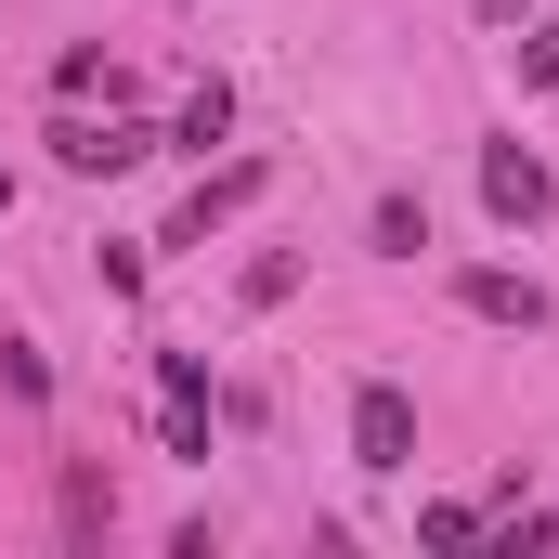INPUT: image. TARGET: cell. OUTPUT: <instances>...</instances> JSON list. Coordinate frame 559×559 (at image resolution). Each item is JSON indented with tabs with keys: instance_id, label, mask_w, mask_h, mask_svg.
<instances>
[{
	"instance_id": "6",
	"label": "cell",
	"mask_w": 559,
	"mask_h": 559,
	"mask_svg": "<svg viewBox=\"0 0 559 559\" xmlns=\"http://www.w3.org/2000/svg\"><path fill=\"white\" fill-rule=\"evenodd\" d=\"M52 521H66V547H105V534H118V481H105L92 455H66V481H52Z\"/></svg>"
},
{
	"instance_id": "10",
	"label": "cell",
	"mask_w": 559,
	"mask_h": 559,
	"mask_svg": "<svg viewBox=\"0 0 559 559\" xmlns=\"http://www.w3.org/2000/svg\"><path fill=\"white\" fill-rule=\"evenodd\" d=\"M235 299H248V312H274V299H299V248H261V261L235 274Z\"/></svg>"
},
{
	"instance_id": "13",
	"label": "cell",
	"mask_w": 559,
	"mask_h": 559,
	"mask_svg": "<svg viewBox=\"0 0 559 559\" xmlns=\"http://www.w3.org/2000/svg\"><path fill=\"white\" fill-rule=\"evenodd\" d=\"M0 222H13V169H0Z\"/></svg>"
},
{
	"instance_id": "12",
	"label": "cell",
	"mask_w": 559,
	"mask_h": 559,
	"mask_svg": "<svg viewBox=\"0 0 559 559\" xmlns=\"http://www.w3.org/2000/svg\"><path fill=\"white\" fill-rule=\"evenodd\" d=\"M521 92H559V26H534V39H521Z\"/></svg>"
},
{
	"instance_id": "8",
	"label": "cell",
	"mask_w": 559,
	"mask_h": 559,
	"mask_svg": "<svg viewBox=\"0 0 559 559\" xmlns=\"http://www.w3.org/2000/svg\"><path fill=\"white\" fill-rule=\"evenodd\" d=\"M365 248H378V261H417V248H429V209H417V195H378Z\"/></svg>"
},
{
	"instance_id": "11",
	"label": "cell",
	"mask_w": 559,
	"mask_h": 559,
	"mask_svg": "<svg viewBox=\"0 0 559 559\" xmlns=\"http://www.w3.org/2000/svg\"><path fill=\"white\" fill-rule=\"evenodd\" d=\"M52 92H66V105H92V92H118V66H105V52H66V66H52Z\"/></svg>"
},
{
	"instance_id": "5",
	"label": "cell",
	"mask_w": 559,
	"mask_h": 559,
	"mask_svg": "<svg viewBox=\"0 0 559 559\" xmlns=\"http://www.w3.org/2000/svg\"><path fill=\"white\" fill-rule=\"evenodd\" d=\"M248 195H261V156H235V169H209V182H195V195H182V222H169V235H156V248H209V235H222V222H235V209H248Z\"/></svg>"
},
{
	"instance_id": "7",
	"label": "cell",
	"mask_w": 559,
	"mask_h": 559,
	"mask_svg": "<svg viewBox=\"0 0 559 559\" xmlns=\"http://www.w3.org/2000/svg\"><path fill=\"white\" fill-rule=\"evenodd\" d=\"M455 299H468L481 325H521V338L547 325V286H534V274H495V261H481V274H455Z\"/></svg>"
},
{
	"instance_id": "9",
	"label": "cell",
	"mask_w": 559,
	"mask_h": 559,
	"mask_svg": "<svg viewBox=\"0 0 559 559\" xmlns=\"http://www.w3.org/2000/svg\"><path fill=\"white\" fill-rule=\"evenodd\" d=\"M235 131V92H222V79H209V92H195V105H182V118H169V143H182V156H209V143Z\"/></svg>"
},
{
	"instance_id": "3",
	"label": "cell",
	"mask_w": 559,
	"mask_h": 559,
	"mask_svg": "<svg viewBox=\"0 0 559 559\" xmlns=\"http://www.w3.org/2000/svg\"><path fill=\"white\" fill-rule=\"evenodd\" d=\"M52 156H66L79 182H118V169L156 156V131H131V118H52Z\"/></svg>"
},
{
	"instance_id": "1",
	"label": "cell",
	"mask_w": 559,
	"mask_h": 559,
	"mask_svg": "<svg viewBox=\"0 0 559 559\" xmlns=\"http://www.w3.org/2000/svg\"><path fill=\"white\" fill-rule=\"evenodd\" d=\"M481 209H495L508 235H534V222H547V209H559L547 156H534V143H521V131H508V143H481Z\"/></svg>"
},
{
	"instance_id": "4",
	"label": "cell",
	"mask_w": 559,
	"mask_h": 559,
	"mask_svg": "<svg viewBox=\"0 0 559 559\" xmlns=\"http://www.w3.org/2000/svg\"><path fill=\"white\" fill-rule=\"evenodd\" d=\"M156 429H169V455H209V365L195 352H156Z\"/></svg>"
},
{
	"instance_id": "2",
	"label": "cell",
	"mask_w": 559,
	"mask_h": 559,
	"mask_svg": "<svg viewBox=\"0 0 559 559\" xmlns=\"http://www.w3.org/2000/svg\"><path fill=\"white\" fill-rule=\"evenodd\" d=\"M352 468H378V481H391V468H417V404H404L391 378H365V391H352Z\"/></svg>"
}]
</instances>
